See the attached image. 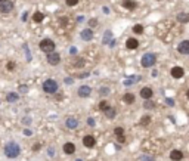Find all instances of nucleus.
Masks as SVG:
<instances>
[{
	"instance_id": "ea45409f",
	"label": "nucleus",
	"mask_w": 189,
	"mask_h": 161,
	"mask_svg": "<svg viewBox=\"0 0 189 161\" xmlns=\"http://www.w3.org/2000/svg\"><path fill=\"white\" fill-rule=\"evenodd\" d=\"M25 19H27V13L24 12V13H22V21H25Z\"/></svg>"
},
{
	"instance_id": "20e7f679",
	"label": "nucleus",
	"mask_w": 189,
	"mask_h": 161,
	"mask_svg": "<svg viewBox=\"0 0 189 161\" xmlns=\"http://www.w3.org/2000/svg\"><path fill=\"white\" fill-rule=\"evenodd\" d=\"M43 90H45L46 93H56L58 92V83H56L55 80H52V79H49V80H46L45 83H43Z\"/></svg>"
},
{
	"instance_id": "58836bf2",
	"label": "nucleus",
	"mask_w": 189,
	"mask_h": 161,
	"mask_svg": "<svg viewBox=\"0 0 189 161\" xmlns=\"http://www.w3.org/2000/svg\"><path fill=\"white\" fill-rule=\"evenodd\" d=\"M24 135H25V136H31V132H30V130H25Z\"/></svg>"
},
{
	"instance_id": "e433bc0d",
	"label": "nucleus",
	"mask_w": 189,
	"mask_h": 161,
	"mask_svg": "<svg viewBox=\"0 0 189 161\" xmlns=\"http://www.w3.org/2000/svg\"><path fill=\"white\" fill-rule=\"evenodd\" d=\"M87 123H89V126H95V120H93V118H89Z\"/></svg>"
},
{
	"instance_id": "a211bd4d",
	"label": "nucleus",
	"mask_w": 189,
	"mask_h": 161,
	"mask_svg": "<svg viewBox=\"0 0 189 161\" xmlns=\"http://www.w3.org/2000/svg\"><path fill=\"white\" fill-rule=\"evenodd\" d=\"M43 19H45V15H43L42 12H34V15H33L34 22H42Z\"/></svg>"
},
{
	"instance_id": "39448f33",
	"label": "nucleus",
	"mask_w": 189,
	"mask_h": 161,
	"mask_svg": "<svg viewBox=\"0 0 189 161\" xmlns=\"http://www.w3.org/2000/svg\"><path fill=\"white\" fill-rule=\"evenodd\" d=\"M47 62L50 64V65H58L59 62H61V55L58 53V52H50V53H47Z\"/></svg>"
},
{
	"instance_id": "0eeeda50",
	"label": "nucleus",
	"mask_w": 189,
	"mask_h": 161,
	"mask_svg": "<svg viewBox=\"0 0 189 161\" xmlns=\"http://www.w3.org/2000/svg\"><path fill=\"white\" fill-rule=\"evenodd\" d=\"M83 143H84L86 148H95V145H96V139L93 138L92 135H87V136L83 138Z\"/></svg>"
},
{
	"instance_id": "a19ab883",
	"label": "nucleus",
	"mask_w": 189,
	"mask_h": 161,
	"mask_svg": "<svg viewBox=\"0 0 189 161\" xmlns=\"http://www.w3.org/2000/svg\"><path fill=\"white\" fill-rule=\"evenodd\" d=\"M0 2H2V0H0Z\"/></svg>"
},
{
	"instance_id": "c85d7f7f",
	"label": "nucleus",
	"mask_w": 189,
	"mask_h": 161,
	"mask_svg": "<svg viewBox=\"0 0 189 161\" xmlns=\"http://www.w3.org/2000/svg\"><path fill=\"white\" fill-rule=\"evenodd\" d=\"M6 68H8V71H13V69H15V62L9 61V62H8V65H6Z\"/></svg>"
},
{
	"instance_id": "f257e3e1",
	"label": "nucleus",
	"mask_w": 189,
	"mask_h": 161,
	"mask_svg": "<svg viewBox=\"0 0 189 161\" xmlns=\"http://www.w3.org/2000/svg\"><path fill=\"white\" fill-rule=\"evenodd\" d=\"M19 152H21V148H19V145L18 143H8L6 146H5V154H6V157L8 158H16L18 155H19Z\"/></svg>"
},
{
	"instance_id": "9d476101",
	"label": "nucleus",
	"mask_w": 189,
	"mask_h": 161,
	"mask_svg": "<svg viewBox=\"0 0 189 161\" xmlns=\"http://www.w3.org/2000/svg\"><path fill=\"white\" fill-rule=\"evenodd\" d=\"M152 95H154V92H152V89L151 87H142V90H140V96H142V99H151L152 98Z\"/></svg>"
},
{
	"instance_id": "ddd939ff",
	"label": "nucleus",
	"mask_w": 189,
	"mask_h": 161,
	"mask_svg": "<svg viewBox=\"0 0 189 161\" xmlns=\"http://www.w3.org/2000/svg\"><path fill=\"white\" fill-rule=\"evenodd\" d=\"M170 158L173 161H182L183 160V152H182V151H177V149H173L170 152Z\"/></svg>"
},
{
	"instance_id": "b1692460",
	"label": "nucleus",
	"mask_w": 189,
	"mask_h": 161,
	"mask_svg": "<svg viewBox=\"0 0 189 161\" xmlns=\"http://www.w3.org/2000/svg\"><path fill=\"white\" fill-rule=\"evenodd\" d=\"M154 106H155V104H154L152 99H146V101H145V108H146V109H152Z\"/></svg>"
},
{
	"instance_id": "2f4dec72",
	"label": "nucleus",
	"mask_w": 189,
	"mask_h": 161,
	"mask_svg": "<svg viewBox=\"0 0 189 161\" xmlns=\"http://www.w3.org/2000/svg\"><path fill=\"white\" fill-rule=\"evenodd\" d=\"M89 25H90V28H92V27H96V25H98V19H95V18H93V19H90Z\"/></svg>"
},
{
	"instance_id": "6e6552de",
	"label": "nucleus",
	"mask_w": 189,
	"mask_h": 161,
	"mask_svg": "<svg viewBox=\"0 0 189 161\" xmlns=\"http://www.w3.org/2000/svg\"><path fill=\"white\" fill-rule=\"evenodd\" d=\"M177 50L182 53V55H188V53H189V42H188V40L180 42V45L177 46Z\"/></svg>"
},
{
	"instance_id": "7c9ffc66",
	"label": "nucleus",
	"mask_w": 189,
	"mask_h": 161,
	"mask_svg": "<svg viewBox=\"0 0 189 161\" xmlns=\"http://www.w3.org/2000/svg\"><path fill=\"white\" fill-rule=\"evenodd\" d=\"M110 37H111V31H108V33H105V37H103V43H105V45H106V43L110 42V40H108Z\"/></svg>"
},
{
	"instance_id": "393cba45",
	"label": "nucleus",
	"mask_w": 189,
	"mask_h": 161,
	"mask_svg": "<svg viewBox=\"0 0 189 161\" xmlns=\"http://www.w3.org/2000/svg\"><path fill=\"white\" fill-rule=\"evenodd\" d=\"M8 101H9V102H16V101H18V95H16V93H9V95H8Z\"/></svg>"
},
{
	"instance_id": "2eb2a0df",
	"label": "nucleus",
	"mask_w": 189,
	"mask_h": 161,
	"mask_svg": "<svg viewBox=\"0 0 189 161\" xmlns=\"http://www.w3.org/2000/svg\"><path fill=\"white\" fill-rule=\"evenodd\" d=\"M126 46H127V49H137V46H139V42H137L136 39H133V37H130V39H127Z\"/></svg>"
},
{
	"instance_id": "aec40b11",
	"label": "nucleus",
	"mask_w": 189,
	"mask_h": 161,
	"mask_svg": "<svg viewBox=\"0 0 189 161\" xmlns=\"http://www.w3.org/2000/svg\"><path fill=\"white\" fill-rule=\"evenodd\" d=\"M177 21H180V22H183V24H186L189 21V15H188V13H185V12L179 13V15H177Z\"/></svg>"
},
{
	"instance_id": "4be33fe9",
	"label": "nucleus",
	"mask_w": 189,
	"mask_h": 161,
	"mask_svg": "<svg viewBox=\"0 0 189 161\" xmlns=\"http://www.w3.org/2000/svg\"><path fill=\"white\" fill-rule=\"evenodd\" d=\"M149 123H151V117L149 115H143L140 118V126H148Z\"/></svg>"
},
{
	"instance_id": "a878e982",
	"label": "nucleus",
	"mask_w": 189,
	"mask_h": 161,
	"mask_svg": "<svg viewBox=\"0 0 189 161\" xmlns=\"http://www.w3.org/2000/svg\"><path fill=\"white\" fill-rule=\"evenodd\" d=\"M77 68H81V67H84V59L83 58H78L77 61H76V64H74Z\"/></svg>"
},
{
	"instance_id": "c756f323",
	"label": "nucleus",
	"mask_w": 189,
	"mask_h": 161,
	"mask_svg": "<svg viewBox=\"0 0 189 161\" xmlns=\"http://www.w3.org/2000/svg\"><path fill=\"white\" fill-rule=\"evenodd\" d=\"M65 3H67V6H76L78 5V0H65Z\"/></svg>"
},
{
	"instance_id": "f704fd0d",
	"label": "nucleus",
	"mask_w": 189,
	"mask_h": 161,
	"mask_svg": "<svg viewBox=\"0 0 189 161\" xmlns=\"http://www.w3.org/2000/svg\"><path fill=\"white\" fill-rule=\"evenodd\" d=\"M40 149V143H34L33 145V151H39Z\"/></svg>"
},
{
	"instance_id": "4468645a",
	"label": "nucleus",
	"mask_w": 189,
	"mask_h": 161,
	"mask_svg": "<svg viewBox=\"0 0 189 161\" xmlns=\"http://www.w3.org/2000/svg\"><path fill=\"white\" fill-rule=\"evenodd\" d=\"M64 152L68 154V155L74 154V152H76V145H74L73 142H67V143L64 145Z\"/></svg>"
},
{
	"instance_id": "1a4fd4ad",
	"label": "nucleus",
	"mask_w": 189,
	"mask_h": 161,
	"mask_svg": "<svg viewBox=\"0 0 189 161\" xmlns=\"http://www.w3.org/2000/svg\"><path fill=\"white\" fill-rule=\"evenodd\" d=\"M90 93H92V89H90L89 86H81L78 89V96L80 98H89Z\"/></svg>"
},
{
	"instance_id": "6ab92c4d",
	"label": "nucleus",
	"mask_w": 189,
	"mask_h": 161,
	"mask_svg": "<svg viewBox=\"0 0 189 161\" xmlns=\"http://www.w3.org/2000/svg\"><path fill=\"white\" fill-rule=\"evenodd\" d=\"M78 126V121L76 118H67V127L68 129H76Z\"/></svg>"
},
{
	"instance_id": "7ed1b4c3",
	"label": "nucleus",
	"mask_w": 189,
	"mask_h": 161,
	"mask_svg": "<svg viewBox=\"0 0 189 161\" xmlns=\"http://www.w3.org/2000/svg\"><path fill=\"white\" fill-rule=\"evenodd\" d=\"M40 49H42V52H46V53L55 52V42L50 39H43L40 42Z\"/></svg>"
},
{
	"instance_id": "f8f14e48",
	"label": "nucleus",
	"mask_w": 189,
	"mask_h": 161,
	"mask_svg": "<svg viewBox=\"0 0 189 161\" xmlns=\"http://www.w3.org/2000/svg\"><path fill=\"white\" fill-rule=\"evenodd\" d=\"M171 75L174 79H182L185 75V71H183L182 67H174V68H171Z\"/></svg>"
},
{
	"instance_id": "c9c22d12",
	"label": "nucleus",
	"mask_w": 189,
	"mask_h": 161,
	"mask_svg": "<svg viewBox=\"0 0 189 161\" xmlns=\"http://www.w3.org/2000/svg\"><path fill=\"white\" fill-rule=\"evenodd\" d=\"M78 77H80V79H86V77H89V72H83V74H80Z\"/></svg>"
},
{
	"instance_id": "f03ea898",
	"label": "nucleus",
	"mask_w": 189,
	"mask_h": 161,
	"mask_svg": "<svg viewBox=\"0 0 189 161\" xmlns=\"http://www.w3.org/2000/svg\"><path fill=\"white\" fill-rule=\"evenodd\" d=\"M155 62H157L155 53H151V52L145 53L143 56H142V59H140V64H142L143 68H151V67H154Z\"/></svg>"
},
{
	"instance_id": "cd10ccee",
	"label": "nucleus",
	"mask_w": 189,
	"mask_h": 161,
	"mask_svg": "<svg viewBox=\"0 0 189 161\" xmlns=\"http://www.w3.org/2000/svg\"><path fill=\"white\" fill-rule=\"evenodd\" d=\"M99 108L102 109V111H105L106 108H110V105H108V102H106V101H102V102L99 104Z\"/></svg>"
},
{
	"instance_id": "72a5a7b5",
	"label": "nucleus",
	"mask_w": 189,
	"mask_h": 161,
	"mask_svg": "<svg viewBox=\"0 0 189 161\" xmlns=\"http://www.w3.org/2000/svg\"><path fill=\"white\" fill-rule=\"evenodd\" d=\"M117 139H118V142H120V143H124V142H126V138H124V135H121V136H117Z\"/></svg>"
},
{
	"instance_id": "dca6fc26",
	"label": "nucleus",
	"mask_w": 189,
	"mask_h": 161,
	"mask_svg": "<svg viewBox=\"0 0 189 161\" xmlns=\"http://www.w3.org/2000/svg\"><path fill=\"white\" fill-rule=\"evenodd\" d=\"M123 8L129 9V11H134L136 9V2H133V0H124L123 2Z\"/></svg>"
},
{
	"instance_id": "5701e85b",
	"label": "nucleus",
	"mask_w": 189,
	"mask_h": 161,
	"mask_svg": "<svg viewBox=\"0 0 189 161\" xmlns=\"http://www.w3.org/2000/svg\"><path fill=\"white\" fill-rule=\"evenodd\" d=\"M133 31L136 34H142V33H143V25H142V24H136L133 27Z\"/></svg>"
},
{
	"instance_id": "4c0bfd02",
	"label": "nucleus",
	"mask_w": 189,
	"mask_h": 161,
	"mask_svg": "<svg viewBox=\"0 0 189 161\" xmlns=\"http://www.w3.org/2000/svg\"><path fill=\"white\" fill-rule=\"evenodd\" d=\"M19 90H21V92H27L28 89H27V86H21V87H19Z\"/></svg>"
},
{
	"instance_id": "473e14b6",
	"label": "nucleus",
	"mask_w": 189,
	"mask_h": 161,
	"mask_svg": "<svg viewBox=\"0 0 189 161\" xmlns=\"http://www.w3.org/2000/svg\"><path fill=\"white\" fill-rule=\"evenodd\" d=\"M108 93H110V89H108V87H106V89H105V87L100 89V95H108Z\"/></svg>"
},
{
	"instance_id": "423d86ee",
	"label": "nucleus",
	"mask_w": 189,
	"mask_h": 161,
	"mask_svg": "<svg viewBox=\"0 0 189 161\" xmlns=\"http://www.w3.org/2000/svg\"><path fill=\"white\" fill-rule=\"evenodd\" d=\"M13 9V3L11 0H2L0 2V12L2 13H9Z\"/></svg>"
},
{
	"instance_id": "f3484780",
	"label": "nucleus",
	"mask_w": 189,
	"mask_h": 161,
	"mask_svg": "<svg viewBox=\"0 0 189 161\" xmlns=\"http://www.w3.org/2000/svg\"><path fill=\"white\" fill-rule=\"evenodd\" d=\"M123 101H124V102H126V104H134V101H136V99H134V95L133 93H126V95H124V96H123Z\"/></svg>"
},
{
	"instance_id": "9b49d317",
	"label": "nucleus",
	"mask_w": 189,
	"mask_h": 161,
	"mask_svg": "<svg viewBox=\"0 0 189 161\" xmlns=\"http://www.w3.org/2000/svg\"><path fill=\"white\" fill-rule=\"evenodd\" d=\"M81 39L84 40V42H90L92 39H93V31H92V28H86V30H83L81 31Z\"/></svg>"
},
{
	"instance_id": "bb28decb",
	"label": "nucleus",
	"mask_w": 189,
	"mask_h": 161,
	"mask_svg": "<svg viewBox=\"0 0 189 161\" xmlns=\"http://www.w3.org/2000/svg\"><path fill=\"white\" fill-rule=\"evenodd\" d=\"M114 133H115L117 136H121V135H124V129H123V127H115Z\"/></svg>"
},
{
	"instance_id": "412c9836",
	"label": "nucleus",
	"mask_w": 189,
	"mask_h": 161,
	"mask_svg": "<svg viewBox=\"0 0 189 161\" xmlns=\"http://www.w3.org/2000/svg\"><path fill=\"white\" fill-rule=\"evenodd\" d=\"M105 115H106V118H110V120L114 118V117H115V109L111 108V106H110V108H106V109H105Z\"/></svg>"
}]
</instances>
